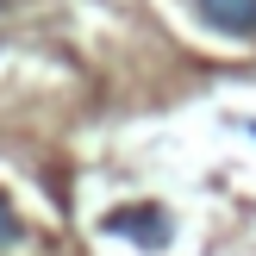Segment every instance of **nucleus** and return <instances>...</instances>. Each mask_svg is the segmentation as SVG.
Masks as SVG:
<instances>
[{
  "label": "nucleus",
  "instance_id": "1",
  "mask_svg": "<svg viewBox=\"0 0 256 256\" xmlns=\"http://www.w3.org/2000/svg\"><path fill=\"white\" fill-rule=\"evenodd\" d=\"M106 232L132 238V244H144V250H162V244H169V219H162L156 206H119V212H106Z\"/></svg>",
  "mask_w": 256,
  "mask_h": 256
},
{
  "label": "nucleus",
  "instance_id": "2",
  "mask_svg": "<svg viewBox=\"0 0 256 256\" xmlns=\"http://www.w3.org/2000/svg\"><path fill=\"white\" fill-rule=\"evenodd\" d=\"M194 12L225 38H256V0H194Z\"/></svg>",
  "mask_w": 256,
  "mask_h": 256
},
{
  "label": "nucleus",
  "instance_id": "3",
  "mask_svg": "<svg viewBox=\"0 0 256 256\" xmlns=\"http://www.w3.org/2000/svg\"><path fill=\"white\" fill-rule=\"evenodd\" d=\"M19 244H25V219L12 212V200L0 194V250H19Z\"/></svg>",
  "mask_w": 256,
  "mask_h": 256
}]
</instances>
